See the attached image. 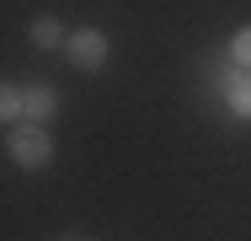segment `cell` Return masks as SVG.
<instances>
[{"label":"cell","instance_id":"3957f363","mask_svg":"<svg viewBox=\"0 0 251 241\" xmlns=\"http://www.w3.org/2000/svg\"><path fill=\"white\" fill-rule=\"evenodd\" d=\"M214 86H219V96H225V107L241 118V123H251V70H219L214 75Z\"/></svg>","mask_w":251,"mask_h":241},{"label":"cell","instance_id":"ba28073f","mask_svg":"<svg viewBox=\"0 0 251 241\" xmlns=\"http://www.w3.org/2000/svg\"><path fill=\"white\" fill-rule=\"evenodd\" d=\"M64 241H80V236H64Z\"/></svg>","mask_w":251,"mask_h":241},{"label":"cell","instance_id":"52a82bcc","mask_svg":"<svg viewBox=\"0 0 251 241\" xmlns=\"http://www.w3.org/2000/svg\"><path fill=\"white\" fill-rule=\"evenodd\" d=\"M230 64H235V70H251V27H235V38H230Z\"/></svg>","mask_w":251,"mask_h":241},{"label":"cell","instance_id":"7a4b0ae2","mask_svg":"<svg viewBox=\"0 0 251 241\" xmlns=\"http://www.w3.org/2000/svg\"><path fill=\"white\" fill-rule=\"evenodd\" d=\"M64 54H70V64H75V70L97 75V70H107V59H112V38H107L101 27H70Z\"/></svg>","mask_w":251,"mask_h":241},{"label":"cell","instance_id":"8992f818","mask_svg":"<svg viewBox=\"0 0 251 241\" xmlns=\"http://www.w3.org/2000/svg\"><path fill=\"white\" fill-rule=\"evenodd\" d=\"M27 113H22V86H11V81H0V129H11V123H22Z\"/></svg>","mask_w":251,"mask_h":241},{"label":"cell","instance_id":"5b68a950","mask_svg":"<svg viewBox=\"0 0 251 241\" xmlns=\"http://www.w3.org/2000/svg\"><path fill=\"white\" fill-rule=\"evenodd\" d=\"M27 38H32V48H64V22L59 16H32V27H27Z\"/></svg>","mask_w":251,"mask_h":241},{"label":"cell","instance_id":"277c9868","mask_svg":"<svg viewBox=\"0 0 251 241\" xmlns=\"http://www.w3.org/2000/svg\"><path fill=\"white\" fill-rule=\"evenodd\" d=\"M22 123H53L59 118V86L49 81H32V86H22Z\"/></svg>","mask_w":251,"mask_h":241},{"label":"cell","instance_id":"6da1fadb","mask_svg":"<svg viewBox=\"0 0 251 241\" xmlns=\"http://www.w3.org/2000/svg\"><path fill=\"white\" fill-rule=\"evenodd\" d=\"M5 155H11L22 172H49L53 166L49 123H11V129H5Z\"/></svg>","mask_w":251,"mask_h":241}]
</instances>
